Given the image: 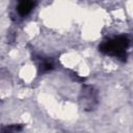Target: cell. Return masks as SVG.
Instances as JSON below:
<instances>
[{"label": "cell", "mask_w": 133, "mask_h": 133, "mask_svg": "<svg viewBox=\"0 0 133 133\" xmlns=\"http://www.w3.org/2000/svg\"><path fill=\"white\" fill-rule=\"evenodd\" d=\"M22 125H10L4 127L0 133H18L22 130Z\"/></svg>", "instance_id": "cell-3"}, {"label": "cell", "mask_w": 133, "mask_h": 133, "mask_svg": "<svg viewBox=\"0 0 133 133\" xmlns=\"http://www.w3.org/2000/svg\"><path fill=\"white\" fill-rule=\"evenodd\" d=\"M34 5H35V3L32 2V1H22V2L19 3V5L17 7V10H18L20 16L25 17L32 10Z\"/></svg>", "instance_id": "cell-2"}, {"label": "cell", "mask_w": 133, "mask_h": 133, "mask_svg": "<svg viewBox=\"0 0 133 133\" xmlns=\"http://www.w3.org/2000/svg\"><path fill=\"white\" fill-rule=\"evenodd\" d=\"M38 69H39V71H41L42 73H45V72H48V71L52 70V69H53V64H52L50 61H48V60H44V61L39 64Z\"/></svg>", "instance_id": "cell-4"}, {"label": "cell", "mask_w": 133, "mask_h": 133, "mask_svg": "<svg viewBox=\"0 0 133 133\" xmlns=\"http://www.w3.org/2000/svg\"><path fill=\"white\" fill-rule=\"evenodd\" d=\"M128 46H129V39L125 35H119L102 43L99 49L101 52L105 54L124 58L126 57V50Z\"/></svg>", "instance_id": "cell-1"}]
</instances>
